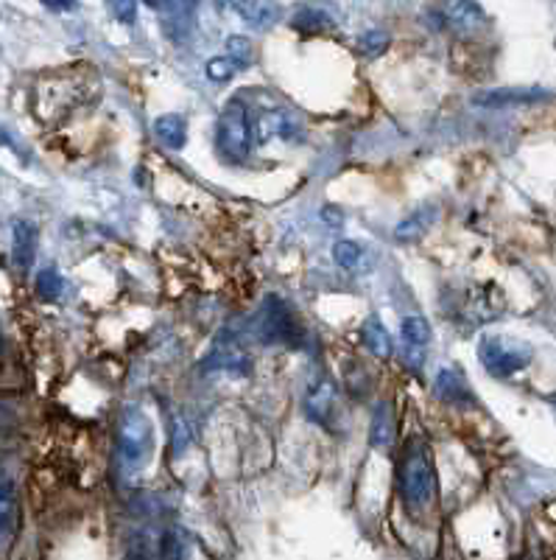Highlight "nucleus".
I'll use <instances>...</instances> for the list:
<instances>
[{"label": "nucleus", "instance_id": "f8f14e48", "mask_svg": "<svg viewBox=\"0 0 556 560\" xmlns=\"http://www.w3.org/2000/svg\"><path fill=\"white\" fill-rule=\"evenodd\" d=\"M154 135L159 138V143H165V147L177 152V149H182L188 143V124L177 113L159 115L157 121H154Z\"/></svg>", "mask_w": 556, "mask_h": 560}, {"label": "nucleus", "instance_id": "f3484780", "mask_svg": "<svg viewBox=\"0 0 556 560\" xmlns=\"http://www.w3.org/2000/svg\"><path fill=\"white\" fill-rule=\"evenodd\" d=\"M37 292L43 300H59L64 292V278L59 275L57 267H48L39 272L37 278Z\"/></svg>", "mask_w": 556, "mask_h": 560}, {"label": "nucleus", "instance_id": "f257e3e1", "mask_svg": "<svg viewBox=\"0 0 556 560\" xmlns=\"http://www.w3.org/2000/svg\"><path fill=\"white\" fill-rule=\"evenodd\" d=\"M434 490H437V477H434V459L430 448L423 440H411L405 446L403 459H400V497L405 508L419 516L434 502Z\"/></svg>", "mask_w": 556, "mask_h": 560}, {"label": "nucleus", "instance_id": "1a4fd4ad", "mask_svg": "<svg viewBox=\"0 0 556 560\" xmlns=\"http://www.w3.org/2000/svg\"><path fill=\"white\" fill-rule=\"evenodd\" d=\"M37 238L39 233L32 222L14 224L12 255H14V267H17L23 275H26L34 264V255H37Z\"/></svg>", "mask_w": 556, "mask_h": 560}, {"label": "nucleus", "instance_id": "9d476101", "mask_svg": "<svg viewBox=\"0 0 556 560\" xmlns=\"http://www.w3.org/2000/svg\"><path fill=\"white\" fill-rule=\"evenodd\" d=\"M400 331H403V345H409V353L403 357V362H409L411 368H419V353H423V348L430 339L428 319L405 317L403 325H400Z\"/></svg>", "mask_w": 556, "mask_h": 560}, {"label": "nucleus", "instance_id": "423d86ee", "mask_svg": "<svg viewBox=\"0 0 556 560\" xmlns=\"http://www.w3.org/2000/svg\"><path fill=\"white\" fill-rule=\"evenodd\" d=\"M204 370L208 373H229V376H249L252 364H249L247 350L235 339V334L222 331L210 348L208 359H204Z\"/></svg>", "mask_w": 556, "mask_h": 560}, {"label": "nucleus", "instance_id": "20e7f679", "mask_svg": "<svg viewBox=\"0 0 556 560\" xmlns=\"http://www.w3.org/2000/svg\"><path fill=\"white\" fill-rule=\"evenodd\" d=\"M481 364L498 378H509L531 362V348L512 337H487L478 348Z\"/></svg>", "mask_w": 556, "mask_h": 560}, {"label": "nucleus", "instance_id": "dca6fc26", "mask_svg": "<svg viewBox=\"0 0 556 560\" xmlns=\"http://www.w3.org/2000/svg\"><path fill=\"white\" fill-rule=\"evenodd\" d=\"M392 443H394L392 407H389V404H380L378 412H375V423H372V446L375 448H392Z\"/></svg>", "mask_w": 556, "mask_h": 560}, {"label": "nucleus", "instance_id": "2eb2a0df", "mask_svg": "<svg viewBox=\"0 0 556 560\" xmlns=\"http://www.w3.org/2000/svg\"><path fill=\"white\" fill-rule=\"evenodd\" d=\"M233 9L240 12L244 23H249L252 28L274 26V18H277V7L272 3H233Z\"/></svg>", "mask_w": 556, "mask_h": 560}, {"label": "nucleus", "instance_id": "9b49d317", "mask_svg": "<svg viewBox=\"0 0 556 560\" xmlns=\"http://www.w3.org/2000/svg\"><path fill=\"white\" fill-rule=\"evenodd\" d=\"M434 217H437V208H434V205H430V208L423 205V208L409 213V217L394 228V238H398V242H417V238H423L425 233H428V228L434 224Z\"/></svg>", "mask_w": 556, "mask_h": 560}, {"label": "nucleus", "instance_id": "f03ea898", "mask_svg": "<svg viewBox=\"0 0 556 560\" xmlns=\"http://www.w3.org/2000/svg\"><path fill=\"white\" fill-rule=\"evenodd\" d=\"M154 454L152 420L140 409H127L118 420V457L129 471H143Z\"/></svg>", "mask_w": 556, "mask_h": 560}, {"label": "nucleus", "instance_id": "4468645a", "mask_svg": "<svg viewBox=\"0 0 556 560\" xmlns=\"http://www.w3.org/2000/svg\"><path fill=\"white\" fill-rule=\"evenodd\" d=\"M540 98H548V93H543V90H498V93H487V96H475V104H484V107H504V104L540 102Z\"/></svg>", "mask_w": 556, "mask_h": 560}, {"label": "nucleus", "instance_id": "aec40b11", "mask_svg": "<svg viewBox=\"0 0 556 560\" xmlns=\"http://www.w3.org/2000/svg\"><path fill=\"white\" fill-rule=\"evenodd\" d=\"M386 45H389V37H386L383 32H369L358 39V51L364 54V57L375 59L386 51Z\"/></svg>", "mask_w": 556, "mask_h": 560}, {"label": "nucleus", "instance_id": "39448f33", "mask_svg": "<svg viewBox=\"0 0 556 560\" xmlns=\"http://www.w3.org/2000/svg\"><path fill=\"white\" fill-rule=\"evenodd\" d=\"M252 143V127H249V115L240 102H229L218 118V149L224 158L244 160L249 154Z\"/></svg>", "mask_w": 556, "mask_h": 560}, {"label": "nucleus", "instance_id": "6e6552de", "mask_svg": "<svg viewBox=\"0 0 556 560\" xmlns=\"http://www.w3.org/2000/svg\"><path fill=\"white\" fill-rule=\"evenodd\" d=\"M305 407H308L310 418L330 429V423H333V418H335V407H339V404H335V384L330 382V378H322V382L314 384L308 393V401H305Z\"/></svg>", "mask_w": 556, "mask_h": 560}, {"label": "nucleus", "instance_id": "4be33fe9", "mask_svg": "<svg viewBox=\"0 0 556 560\" xmlns=\"http://www.w3.org/2000/svg\"><path fill=\"white\" fill-rule=\"evenodd\" d=\"M462 389L464 384L456 373H450V370H442V373H439V393H442L448 401H459V393H462Z\"/></svg>", "mask_w": 556, "mask_h": 560}, {"label": "nucleus", "instance_id": "5701e85b", "mask_svg": "<svg viewBox=\"0 0 556 560\" xmlns=\"http://www.w3.org/2000/svg\"><path fill=\"white\" fill-rule=\"evenodd\" d=\"M113 12L127 14V23H132V12H134V7H132V3H115V7H113Z\"/></svg>", "mask_w": 556, "mask_h": 560}, {"label": "nucleus", "instance_id": "0eeeda50", "mask_svg": "<svg viewBox=\"0 0 556 560\" xmlns=\"http://www.w3.org/2000/svg\"><path fill=\"white\" fill-rule=\"evenodd\" d=\"M20 524V502H17V488L12 479L0 477V555L7 552L14 544Z\"/></svg>", "mask_w": 556, "mask_h": 560}, {"label": "nucleus", "instance_id": "ddd939ff", "mask_svg": "<svg viewBox=\"0 0 556 560\" xmlns=\"http://www.w3.org/2000/svg\"><path fill=\"white\" fill-rule=\"evenodd\" d=\"M360 339H364V345H367L378 359L392 357V339H389V331H386V325L380 323L378 317H369L367 323H364Z\"/></svg>", "mask_w": 556, "mask_h": 560}, {"label": "nucleus", "instance_id": "412c9836", "mask_svg": "<svg viewBox=\"0 0 556 560\" xmlns=\"http://www.w3.org/2000/svg\"><path fill=\"white\" fill-rule=\"evenodd\" d=\"M227 57L235 59V62L240 65V68H247L249 59H252V45H249L247 37H229L227 39Z\"/></svg>", "mask_w": 556, "mask_h": 560}, {"label": "nucleus", "instance_id": "7ed1b4c3", "mask_svg": "<svg viewBox=\"0 0 556 560\" xmlns=\"http://www.w3.org/2000/svg\"><path fill=\"white\" fill-rule=\"evenodd\" d=\"M258 334L263 342L272 345H294V348L305 345L303 323L294 314V308L280 298H265L258 317Z\"/></svg>", "mask_w": 556, "mask_h": 560}, {"label": "nucleus", "instance_id": "6ab92c4d", "mask_svg": "<svg viewBox=\"0 0 556 560\" xmlns=\"http://www.w3.org/2000/svg\"><path fill=\"white\" fill-rule=\"evenodd\" d=\"M240 70V65L229 57H215L208 62V77L215 79V82H227Z\"/></svg>", "mask_w": 556, "mask_h": 560}, {"label": "nucleus", "instance_id": "a211bd4d", "mask_svg": "<svg viewBox=\"0 0 556 560\" xmlns=\"http://www.w3.org/2000/svg\"><path fill=\"white\" fill-rule=\"evenodd\" d=\"M333 258L339 267L347 269V272H353V269L360 264V247L355 242H335Z\"/></svg>", "mask_w": 556, "mask_h": 560}]
</instances>
